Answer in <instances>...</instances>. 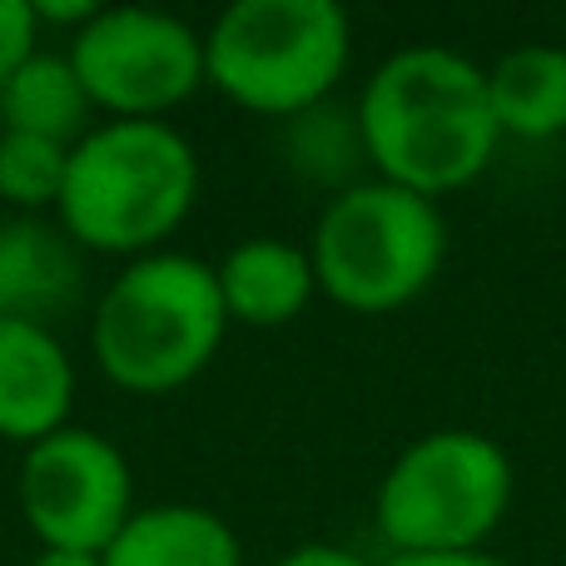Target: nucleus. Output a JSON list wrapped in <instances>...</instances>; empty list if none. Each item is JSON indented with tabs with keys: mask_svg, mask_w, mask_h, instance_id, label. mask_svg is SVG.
<instances>
[{
	"mask_svg": "<svg viewBox=\"0 0 566 566\" xmlns=\"http://www.w3.org/2000/svg\"><path fill=\"white\" fill-rule=\"evenodd\" d=\"M502 139L547 145L566 135V45H517L488 70Z\"/></svg>",
	"mask_w": 566,
	"mask_h": 566,
	"instance_id": "ddd939ff",
	"label": "nucleus"
},
{
	"mask_svg": "<svg viewBox=\"0 0 566 566\" xmlns=\"http://www.w3.org/2000/svg\"><path fill=\"white\" fill-rule=\"evenodd\" d=\"M214 274L229 323H244V328H283L318 293L308 249L289 239H244L239 249H229Z\"/></svg>",
	"mask_w": 566,
	"mask_h": 566,
	"instance_id": "9b49d317",
	"label": "nucleus"
},
{
	"mask_svg": "<svg viewBox=\"0 0 566 566\" xmlns=\"http://www.w3.org/2000/svg\"><path fill=\"white\" fill-rule=\"evenodd\" d=\"M70 65L90 105L115 119H159L209 85L205 35H195V25L179 15L145 6L95 10V20H85L70 40Z\"/></svg>",
	"mask_w": 566,
	"mask_h": 566,
	"instance_id": "0eeeda50",
	"label": "nucleus"
},
{
	"mask_svg": "<svg viewBox=\"0 0 566 566\" xmlns=\"http://www.w3.org/2000/svg\"><path fill=\"white\" fill-rule=\"evenodd\" d=\"M30 566H105V557H90V552H40Z\"/></svg>",
	"mask_w": 566,
	"mask_h": 566,
	"instance_id": "aec40b11",
	"label": "nucleus"
},
{
	"mask_svg": "<svg viewBox=\"0 0 566 566\" xmlns=\"http://www.w3.org/2000/svg\"><path fill=\"white\" fill-rule=\"evenodd\" d=\"M75 363L45 323L0 318V438L35 448L70 428Z\"/></svg>",
	"mask_w": 566,
	"mask_h": 566,
	"instance_id": "1a4fd4ad",
	"label": "nucleus"
},
{
	"mask_svg": "<svg viewBox=\"0 0 566 566\" xmlns=\"http://www.w3.org/2000/svg\"><path fill=\"white\" fill-rule=\"evenodd\" d=\"M70 149L40 135H20V129H0V199L15 214H45L65 195L70 175Z\"/></svg>",
	"mask_w": 566,
	"mask_h": 566,
	"instance_id": "dca6fc26",
	"label": "nucleus"
},
{
	"mask_svg": "<svg viewBox=\"0 0 566 566\" xmlns=\"http://www.w3.org/2000/svg\"><path fill=\"white\" fill-rule=\"evenodd\" d=\"M80 244L40 214L0 219V318L45 323L80 298Z\"/></svg>",
	"mask_w": 566,
	"mask_h": 566,
	"instance_id": "9d476101",
	"label": "nucleus"
},
{
	"mask_svg": "<svg viewBox=\"0 0 566 566\" xmlns=\"http://www.w3.org/2000/svg\"><path fill=\"white\" fill-rule=\"evenodd\" d=\"M562 30H566V15H562ZM562 45H566V40H562Z\"/></svg>",
	"mask_w": 566,
	"mask_h": 566,
	"instance_id": "412c9836",
	"label": "nucleus"
},
{
	"mask_svg": "<svg viewBox=\"0 0 566 566\" xmlns=\"http://www.w3.org/2000/svg\"><path fill=\"white\" fill-rule=\"evenodd\" d=\"M358 129L378 179L442 199L488 175L502 145L488 70L448 45L388 55L358 95Z\"/></svg>",
	"mask_w": 566,
	"mask_h": 566,
	"instance_id": "f257e3e1",
	"label": "nucleus"
},
{
	"mask_svg": "<svg viewBox=\"0 0 566 566\" xmlns=\"http://www.w3.org/2000/svg\"><path fill=\"white\" fill-rule=\"evenodd\" d=\"M90 95L80 85L70 55H50L35 50L20 60L6 80H0V129H20V135H40L55 145H80L90 135Z\"/></svg>",
	"mask_w": 566,
	"mask_h": 566,
	"instance_id": "4468645a",
	"label": "nucleus"
},
{
	"mask_svg": "<svg viewBox=\"0 0 566 566\" xmlns=\"http://www.w3.org/2000/svg\"><path fill=\"white\" fill-rule=\"evenodd\" d=\"M20 512L40 552L105 557L109 542L135 517V478L125 452L90 428H60L55 438L25 448Z\"/></svg>",
	"mask_w": 566,
	"mask_h": 566,
	"instance_id": "6e6552de",
	"label": "nucleus"
},
{
	"mask_svg": "<svg viewBox=\"0 0 566 566\" xmlns=\"http://www.w3.org/2000/svg\"><path fill=\"white\" fill-rule=\"evenodd\" d=\"M388 566H507L492 552H452V557H388Z\"/></svg>",
	"mask_w": 566,
	"mask_h": 566,
	"instance_id": "6ab92c4d",
	"label": "nucleus"
},
{
	"mask_svg": "<svg viewBox=\"0 0 566 566\" xmlns=\"http://www.w3.org/2000/svg\"><path fill=\"white\" fill-rule=\"evenodd\" d=\"M199 199V155L165 119H109L70 149L55 224L95 254H159Z\"/></svg>",
	"mask_w": 566,
	"mask_h": 566,
	"instance_id": "f03ea898",
	"label": "nucleus"
},
{
	"mask_svg": "<svg viewBox=\"0 0 566 566\" xmlns=\"http://www.w3.org/2000/svg\"><path fill=\"white\" fill-rule=\"evenodd\" d=\"M517 472L497 438L478 428H438L412 438L382 472L373 517L392 557L488 552L512 512Z\"/></svg>",
	"mask_w": 566,
	"mask_h": 566,
	"instance_id": "20e7f679",
	"label": "nucleus"
},
{
	"mask_svg": "<svg viewBox=\"0 0 566 566\" xmlns=\"http://www.w3.org/2000/svg\"><path fill=\"white\" fill-rule=\"evenodd\" d=\"M105 566H244V542L219 512L195 502L139 507L105 552Z\"/></svg>",
	"mask_w": 566,
	"mask_h": 566,
	"instance_id": "f8f14e48",
	"label": "nucleus"
},
{
	"mask_svg": "<svg viewBox=\"0 0 566 566\" xmlns=\"http://www.w3.org/2000/svg\"><path fill=\"white\" fill-rule=\"evenodd\" d=\"M274 566H373V562L358 557L353 547H338V542H303V547L283 552Z\"/></svg>",
	"mask_w": 566,
	"mask_h": 566,
	"instance_id": "a211bd4d",
	"label": "nucleus"
},
{
	"mask_svg": "<svg viewBox=\"0 0 566 566\" xmlns=\"http://www.w3.org/2000/svg\"><path fill=\"white\" fill-rule=\"evenodd\" d=\"M35 6L30 0H0V80L20 65V60L35 55Z\"/></svg>",
	"mask_w": 566,
	"mask_h": 566,
	"instance_id": "f3484780",
	"label": "nucleus"
},
{
	"mask_svg": "<svg viewBox=\"0 0 566 566\" xmlns=\"http://www.w3.org/2000/svg\"><path fill=\"white\" fill-rule=\"evenodd\" d=\"M313 279L348 313H398L432 289L448 259V219L388 179H358L323 205L313 224Z\"/></svg>",
	"mask_w": 566,
	"mask_h": 566,
	"instance_id": "39448f33",
	"label": "nucleus"
},
{
	"mask_svg": "<svg viewBox=\"0 0 566 566\" xmlns=\"http://www.w3.org/2000/svg\"><path fill=\"white\" fill-rule=\"evenodd\" d=\"M353 55L333 0H234L205 35V80L239 109L298 119L328 105Z\"/></svg>",
	"mask_w": 566,
	"mask_h": 566,
	"instance_id": "423d86ee",
	"label": "nucleus"
},
{
	"mask_svg": "<svg viewBox=\"0 0 566 566\" xmlns=\"http://www.w3.org/2000/svg\"><path fill=\"white\" fill-rule=\"evenodd\" d=\"M283 155L313 185H338L333 195H343L353 179V169L368 165V149H363V129H358V109L343 105H318L308 115L289 119V135H283Z\"/></svg>",
	"mask_w": 566,
	"mask_h": 566,
	"instance_id": "2eb2a0df",
	"label": "nucleus"
},
{
	"mask_svg": "<svg viewBox=\"0 0 566 566\" xmlns=\"http://www.w3.org/2000/svg\"><path fill=\"white\" fill-rule=\"evenodd\" d=\"M229 328L214 264L195 254H145L105 289L90 323L95 363L115 388L159 398L214 363Z\"/></svg>",
	"mask_w": 566,
	"mask_h": 566,
	"instance_id": "7ed1b4c3",
	"label": "nucleus"
}]
</instances>
